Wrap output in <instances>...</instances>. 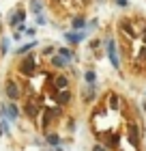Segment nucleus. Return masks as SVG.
Segmentation results:
<instances>
[{"instance_id":"1","label":"nucleus","mask_w":146,"mask_h":151,"mask_svg":"<svg viewBox=\"0 0 146 151\" xmlns=\"http://www.w3.org/2000/svg\"><path fill=\"white\" fill-rule=\"evenodd\" d=\"M17 71L24 73V76H32L37 71V58H34V54H26L22 58V63H19V67H17Z\"/></svg>"},{"instance_id":"2","label":"nucleus","mask_w":146,"mask_h":151,"mask_svg":"<svg viewBox=\"0 0 146 151\" xmlns=\"http://www.w3.org/2000/svg\"><path fill=\"white\" fill-rule=\"evenodd\" d=\"M105 50H108V58H110V63H112L116 69L120 67V60H118V52H116V41L110 37L105 39Z\"/></svg>"},{"instance_id":"3","label":"nucleus","mask_w":146,"mask_h":151,"mask_svg":"<svg viewBox=\"0 0 146 151\" xmlns=\"http://www.w3.org/2000/svg\"><path fill=\"white\" fill-rule=\"evenodd\" d=\"M4 91H6V97H9V99H19V97H22V91H19V86L15 84V82H6V88H4Z\"/></svg>"},{"instance_id":"4","label":"nucleus","mask_w":146,"mask_h":151,"mask_svg":"<svg viewBox=\"0 0 146 151\" xmlns=\"http://www.w3.org/2000/svg\"><path fill=\"white\" fill-rule=\"evenodd\" d=\"M120 30H122V32H127L131 39H135L137 35H140V32L135 30V24L131 22V19H125V22H120Z\"/></svg>"},{"instance_id":"5","label":"nucleus","mask_w":146,"mask_h":151,"mask_svg":"<svg viewBox=\"0 0 146 151\" xmlns=\"http://www.w3.org/2000/svg\"><path fill=\"white\" fill-rule=\"evenodd\" d=\"M65 37H67L69 43H80V41L86 39V30H71V32H67Z\"/></svg>"},{"instance_id":"6","label":"nucleus","mask_w":146,"mask_h":151,"mask_svg":"<svg viewBox=\"0 0 146 151\" xmlns=\"http://www.w3.org/2000/svg\"><path fill=\"white\" fill-rule=\"evenodd\" d=\"M0 112H2L4 114V119H9V121H15L17 119V108L15 106H13V104H6V106H2V110H0Z\"/></svg>"},{"instance_id":"7","label":"nucleus","mask_w":146,"mask_h":151,"mask_svg":"<svg viewBox=\"0 0 146 151\" xmlns=\"http://www.w3.org/2000/svg\"><path fill=\"white\" fill-rule=\"evenodd\" d=\"M24 19H26V11L17 9V11L9 17V24H11V26H19V24H24Z\"/></svg>"},{"instance_id":"8","label":"nucleus","mask_w":146,"mask_h":151,"mask_svg":"<svg viewBox=\"0 0 146 151\" xmlns=\"http://www.w3.org/2000/svg\"><path fill=\"white\" fill-rule=\"evenodd\" d=\"M69 99H71V93H69L67 88H62V91H56V104L65 106V104H69Z\"/></svg>"},{"instance_id":"9","label":"nucleus","mask_w":146,"mask_h":151,"mask_svg":"<svg viewBox=\"0 0 146 151\" xmlns=\"http://www.w3.org/2000/svg\"><path fill=\"white\" fill-rule=\"evenodd\" d=\"M67 86H69L67 76H56V78H54V88H56V91H62V88H67Z\"/></svg>"},{"instance_id":"10","label":"nucleus","mask_w":146,"mask_h":151,"mask_svg":"<svg viewBox=\"0 0 146 151\" xmlns=\"http://www.w3.org/2000/svg\"><path fill=\"white\" fill-rule=\"evenodd\" d=\"M24 110H26V114H28V116H37V114H39V104L30 99L28 104L24 106Z\"/></svg>"},{"instance_id":"11","label":"nucleus","mask_w":146,"mask_h":151,"mask_svg":"<svg viewBox=\"0 0 146 151\" xmlns=\"http://www.w3.org/2000/svg\"><path fill=\"white\" fill-rule=\"evenodd\" d=\"M69 60L65 56H60V54H56V56H52V67H56V69H62V67H67Z\"/></svg>"},{"instance_id":"12","label":"nucleus","mask_w":146,"mask_h":151,"mask_svg":"<svg viewBox=\"0 0 146 151\" xmlns=\"http://www.w3.org/2000/svg\"><path fill=\"white\" fill-rule=\"evenodd\" d=\"M71 26H73L75 30H82V28H84V26H86V19L82 17V15H75V17L71 19Z\"/></svg>"},{"instance_id":"13","label":"nucleus","mask_w":146,"mask_h":151,"mask_svg":"<svg viewBox=\"0 0 146 151\" xmlns=\"http://www.w3.org/2000/svg\"><path fill=\"white\" fill-rule=\"evenodd\" d=\"M137 138H140V136H137V127L133 123H129V140L133 142V145H137Z\"/></svg>"},{"instance_id":"14","label":"nucleus","mask_w":146,"mask_h":151,"mask_svg":"<svg viewBox=\"0 0 146 151\" xmlns=\"http://www.w3.org/2000/svg\"><path fill=\"white\" fill-rule=\"evenodd\" d=\"M30 11L39 15V13L43 11V2H41V0H32V2H30Z\"/></svg>"},{"instance_id":"15","label":"nucleus","mask_w":146,"mask_h":151,"mask_svg":"<svg viewBox=\"0 0 146 151\" xmlns=\"http://www.w3.org/2000/svg\"><path fill=\"white\" fill-rule=\"evenodd\" d=\"M58 54H60V56H65V58L69 60V63L73 60V52L69 50V47H60V50H58Z\"/></svg>"},{"instance_id":"16","label":"nucleus","mask_w":146,"mask_h":151,"mask_svg":"<svg viewBox=\"0 0 146 151\" xmlns=\"http://www.w3.org/2000/svg\"><path fill=\"white\" fill-rule=\"evenodd\" d=\"M34 45H37L34 41H30V43H26V45H19L17 47V54H28V50H32Z\"/></svg>"},{"instance_id":"17","label":"nucleus","mask_w":146,"mask_h":151,"mask_svg":"<svg viewBox=\"0 0 146 151\" xmlns=\"http://www.w3.org/2000/svg\"><path fill=\"white\" fill-rule=\"evenodd\" d=\"M93 95H95V86L90 84L86 91H84V99H86V101H88V99H93Z\"/></svg>"},{"instance_id":"18","label":"nucleus","mask_w":146,"mask_h":151,"mask_svg":"<svg viewBox=\"0 0 146 151\" xmlns=\"http://www.w3.org/2000/svg\"><path fill=\"white\" fill-rule=\"evenodd\" d=\"M110 101H112V104H110V106H112L114 108V110H118V106H120V104H118V101H120V99H118V95H110Z\"/></svg>"},{"instance_id":"19","label":"nucleus","mask_w":146,"mask_h":151,"mask_svg":"<svg viewBox=\"0 0 146 151\" xmlns=\"http://www.w3.org/2000/svg\"><path fill=\"white\" fill-rule=\"evenodd\" d=\"M47 142H50V145H54V147H56V145H60V138H58L56 134H50V136H47Z\"/></svg>"},{"instance_id":"20","label":"nucleus","mask_w":146,"mask_h":151,"mask_svg":"<svg viewBox=\"0 0 146 151\" xmlns=\"http://www.w3.org/2000/svg\"><path fill=\"white\" fill-rule=\"evenodd\" d=\"M95 78H97V76H95V71H93V69H90V71H86V82H88V84H93V82H95Z\"/></svg>"},{"instance_id":"21","label":"nucleus","mask_w":146,"mask_h":151,"mask_svg":"<svg viewBox=\"0 0 146 151\" xmlns=\"http://www.w3.org/2000/svg\"><path fill=\"white\" fill-rule=\"evenodd\" d=\"M0 50H2V54L9 52V39H2V43H0Z\"/></svg>"},{"instance_id":"22","label":"nucleus","mask_w":146,"mask_h":151,"mask_svg":"<svg viewBox=\"0 0 146 151\" xmlns=\"http://www.w3.org/2000/svg\"><path fill=\"white\" fill-rule=\"evenodd\" d=\"M137 56H140V60H146V45L140 47V54H137Z\"/></svg>"},{"instance_id":"23","label":"nucleus","mask_w":146,"mask_h":151,"mask_svg":"<svg viewBox=\"0 0 146 151\" xmlns=\"http://www.w3.org/2000/svg\"><path fill=\"white\" fill-rule=\"evenodd\" d=\"M93 151H108V149L103 147V145H95V147H93Z\"/></svg>"},{"instance_id":"24","label":"nucleus","mask_w":146,"mask_h":151,"mask_svg":"<svg viewBox=\"0 0 146 151\" xmlns=\"http://www.w3.org/2000/svg\"><path fill=\"white\" fill-rule=\"evenodd\" d=\"M142 28H144V32H142V41L146 43V22H142Z\"/></svg>"},{"instance_id":"25","label":"nucleus","mask_w":146,"mask_h":151,"mask_svg":"<svg viewBox=\"0 0 146 151\" xmlns=\"http://www.w3.org/2000/svg\"><path fill=\"white\" fill-rule=\"evenodd\" d=\"M37 24H45V17L43 15H37Z\"/></svg>"},{"instance_id":"26","label":"nucleus","mask_w":146,"mask_h":151,"mask_svg":"<svg viewBox=\"0 0 146 151\" xmlns=\"http://www.w3.org/2000/svg\"><path fill=\"white\" fill-rule=\"evenodd\" d=\"M82 4H88V0H82Z\"/></svg>"},{"instance_id":"27","label":"nucleus","mask_w":146,"mask_h":151,"mask_svg":"<svg viewBox=\"0 0 146 151\" xmlns=\"http://www.w3.org/2000/svg\"><path fill=\"white\" fill-rule=\"evenodd\" d=\"M144 110H146V101H144Z\"/></svg>"}]
</instances>
